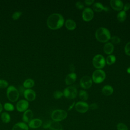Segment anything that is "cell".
<instances>
[{"label":"cell","mask_w":130,"mask_h":130,"mask_svg":"<svg viewBox=\"0 0 130 130\" xmlns=\"http://www.w3.org/2000/svg\"><path fill=\"white\" fill-rule=\"evenodd\" d=\"M33 112L30 109H27L26 111L23 112L22 119L24 123H28L31 119H33Z\"/></svg>","instance_id":"15"},{"label":"cell","mask_w":130,"mask_h":130,"mask_svg":"<svg viewBox=\"0 0 130 130\" xmlns=\"http://www.w3.org/2000/svg\"><path fill=\"white\" fill-rule=\"evenodd\" d=\"M23 96L28 102H31L35 100L36 94L35 91L31 89H26L23 91Z\"/></svg>","instance_id":"12"},{"label":"cell","mask_w":130,"mask_h":130,"mask_svg":"<svg viewBox=\"0 0 130 130\" xmlns=\"http://www.w3.org/2000/svg\"><path fill=\"white\" fill-rule=\"evenodd\" d=\"M22 15V12H20V11H16V12H15L13 15H12V19L14 20H17L18 19L20 16H21Z\"/></svg>","instance_id":"31"},{"label":"cell","mask_w":130,"mask_h":130,"mask_svg":"<svg viewBox=\"0 0 130 130\" xmlns=\"http://www.w3.org/2000/svg\"><path fill=\"white\" fill-rule=\"evenodd\" d=\"M127 72L129 74H130V67H129V68L127 69Z\"/></svg>","instance_id":"41"},{"label":"cell","mask_w":130,"mask_h":130,"mask_svg":"<svg viewBox=\"0 0 130 130\" xmlns=\"http://www.w3.org/2000/svg\"><path fill=\"white\" fill-rule=\"evenodd\" d=\"M64 96L69 99H74L77 95V89L73 86H69L67 87L63 91Z\"/></svg>","instance_id":"7"},{"label":"cell","mask_w":130,"mask_h":130,"mask_svg":"<svg viewBox=\"0 0 130 130\" xmlns=\"http://www.w3.org/2000/svg\"><path fill=\"white\" fill-rule=\"evenodd\" d=\"M12 130H28V126L24 122H19L13 125Z\"/></svg>","instance_id":"17"},{"label":"cell","mask_w":130,"mask_h":130,"mask_svg":"<svg viewBox=\"0 0 130 130\" xmlns=\"http://www.w3.org/2000/svg\"><path fill=\"white\" fill-rule=\"evenodd\" d=\"M98 108V105L96 103H92L89 105V109H90L91 110H96Z\"/></svg>","instance_id":"36"},{"label":"cell","mask_w":130,"mask_h":130,"mask_svg":"<svg viewBox=\"0 0 130 130\" xmlns=\"http://www.w3.org/2000/svg\"><path fill=\"white\" fill-rule=\"evenodd\" d=\"M123 11H124L125 12L128 11L129 9H130V3H126L124 6H123Z\"/></svg>","instance_id":"37"},{"label":"cell","mask_w":130,"mask_h":130,"mask_svg":"<svg viewBox=\"0 0 130 130\" xmlns=\"http://www.w3.org/2000/svg\"><path fill=\"white\" fill-rule=\"evenodd\" d=\"M35 85L34 81L31 79H27L23 83V86L26 89H31Z\"/></svg>","instance_id":"24"},{"label":"cell","mask_w":130,"mask_h":130,"mask_svg":"<svg viewBox=\"0 0 130 130\" xmlns=\"http://www.w3.org/2000/svg\"><path fill=\"white\" fill-rule=\"evenodd\" d=\"M80 84L83 88L88 89L92 84V80L90 77L88 76H84L81 79Z\"/></svg>","instance_id":"11"},{"label":"cell","mask_w":130,"mask_h":130,"mask_svg":"<svg viewBox=\"0 0 130 130\" xmlns=\"http://www.w3.org/2000/svg\"><path fill=\"white\" fill-rule=\"evenodd\" d=\"M94 13L93 10L90 8H85L82 13V17L84 21H89L93 17Z\"/></svg>","instance_id":"10"},{"label":"cell","mask_w":130,"mask_h":130,"mask_svg":"<svg viewBox=\"0 0 130 130\" xmlns=\"http://www.w3.org/2000/svg\"><path fill=\"white\" fill-rule=\"evenodd\" d=\"M114 46L111 43H107L105 44L103 47L104 52L107 54H111L114 51Z\"/></svg>","instance_id":"20"},{"label":"cell","mask_w":130,"mask_h":130,"mask_svg":"<svg viewBox=\"0 0 130 130\" xmlns=\"http://www.w3.org/2000/svg\"><path fill=\"white\" fill-rule=\"evenodd\" d=\"M64 22L63 17L58 13H54L50 15L47 20V26L52 30H56L60 28L63 26Z\"/></svg>","instance_id":"1"},{"label":"cell","mask_w":130,"mask_h":130,"mask_svg":"<svg viewBox=\"0 0 130 130\" xmlns=\"http://www.w3.org/2000/svg\"><path fill=\"white\" fill-rule=\"evenodd\" d=\"M77 79V75L75 73H71L67 75L65 79V83L67 85H69L74 83Z\"/></svg>","instance_id":"16"},{"label":"cell","mask_w":130,"mask_h":130,"mask_svg":"<svg viewBox=\"0 0 130 130\" xmlns=\"http://www.w3.org/2000/svg\"><path fill=\"white\" fill-rule=\"evenodd\" d=\"M4 109L8 112H12L15 110L14 105L10 103H6L3 106Z\"/></svg>","instance_id":"27"},{"label":"cell","mask_w":130,"mask_h":130,"mask_svg":"<svg viewBox=\"0 0 130 130\" xmlns=\"http://www.w3.org/2000/svg\"><path fill=\"white\" fill-rule=\"evenodd\" d=\"M76 110L80 113H85L89 110V105L83 101H79L75 105Z\"/></svg>","instance_id":"8"},{"label":"cell","mask_w":130,"mask_h":130,"mask_svg":"<svg viewBox=\"0 0 130 130\" xmlns=\"http://www.w3.org/2000/svg\"><path fill=\"white\" fill-rule=\"evenodd\" d=\"M6 94L8 100L12 102H16L19 96V92L17 89L13 85H10L7 87Z\"/></svg>","instance_id":"3"},{"label":"cell","mask_w":130,"mask_h":130,"mask_svg":"<svg viewBox=\"0 0 130 130\" xmlns=\"http://www.w3.org/2000/svg\"><path fill=\"white\" fill-rule=\"evenodd\" d=\"M94 1L93 0H85L84 1V3L87 5H90L94 3Z\"/></svg>","instance_id":"38"},{"label":"cell","mask_w":130,"mask_h":130,"mask_svg":"<svg viewBox=\"0 0 130 130\" xmlns=\"http://www.w3.org/2000/svg\"><path fill=\"white\" fill-rule=\"evenodd\" d=\"M65 26L68 29L73 30L76 28V23L73 20L69 19H67L65 22Z\"/></svg>","instance_id":"22"},{"label":"cell","mask_w":130,"mask_h":130,"mask_svg":"<svg viewBox=\"0 0 130 130\" xmlns=\"http://www.w3.org/2000/svg\"><path fill=\"white\" fill-rule=\"evenodd\" d=\"M68 116L67 112L62 109H56L54 110L51 114V118L52 121L60 122L65 119Z\"/></svg>","instance_id":"4"},{"label":"cell","mask_w":130,"mask_h":130,"mask_svg":"<svg viewBox=\"0 0 130 130\" xmlns=\"http://www.w3.org/2000/svg\"><path fill=\"white\" fill-rule=\"evenodd\" d=\"M110 3L112 8L115 10L120 11L123 8V4L121 1L111 0L110 1Z\"/></svg>","instance_id":"14"},{"label":"cell","mask_w":130,"mask_h":130,"mask_svg":"<svg viewBox=\"0 0 130 130\" xmlns=\"http://www.w3.org/2000/svg\"><path fill=\"white\" fill-rule=\"evenodd\" d=\"M117 20L119 22H123L126 18V13L124 11H121L119 12L117 15Z\"/></svg>","instance_id":"25"},{"label":"cell","mask_w":130,"mask_h":130,"mask_svg":"<svg viewBox=\"0 0 130 130\" xmlns=\"http://www.w3.org/2000/svg\"><path fill=\"white\" fill-rule=\"evenodd\" d=\"M116 61V57L114 55H109V56H107L106 60V62L108 64V65H112L113 63H115Z\"/></svg>","instance_id":"28"},{"label":"cell","mask_w":130,"mask_h":130,"mask_svg":"<svg viewBox=\"0 0 130 130\" xmlns=\"http://www.w3.org/2000/svg\"><path fill=\"white\" fill-rule=\"evenodd\" d=\"M124 51L126 55L130 56V42L126 44L124 47Z\"/></svg>","instance_id":"34"},{"label":"cell","mask_w":130,"mask_h":130,"mask_svg":"<svg viewBox=\"0 0 130 130\" xmlns=\"http://www.w3.org/2000/svg\"><path fill=\"white\" fill-rule=\"evenodd\" d=\"M49 130H63V127L59 122L51 121L49 122Z\"/></svg>","instance_id":"18"},{"label":"cell","mask_w":130,"mask_h":130,"mask_svg":"<svg viewBox=\"0 0 130 130\" xmlns=\"http://www.w3.org/2000/svg\"><path fill=\"white\" fill-rule=\"evenodd\" d=\"M29 107V103L26 100H21L19 101L16 105V108L19 112H24L26 111Z\"/></svg>","instance_id":"9"},{"label":"cell","mask_w":130,"mask_h":130,"mask_svg":"<svg viewBox=\"0 0 130 130\" xmlns=\"http://www.w3.org/2000/svg\"><path fill=\"white\" fill-rule=\"evenodd\" d=\"M63 95V93L62 92L60 91H55V92H54L53 93V97L55 99H60Z\"/></svg>","instance_id":"30"},{"label":"cell","mask_w":130,"mask_h":130,"mask_svg":"<svg viewBox=\"0 0 130 130\" xmlns=\"http://www.w3.org/2000/svg\"><path fill=\"white\" fill-rule=\"evenodd\" d=\"M70 71H72L73 73V72L74 71V70H75V67H74V66L73 64H71V65L70 66Z\"/></svg>","instance_id":"39"},{"label":"cell","mask_w":130,"mask_h":130,"mask_svg":"<svg viewBox=\"0 0 130 130\" xmlns=\"http://www.w3.org/2000/svg\"><path fill=\"white\" fill-rule=\"evenodd\" d=\"M110 39L111 40L112 44H118L120 42V39L118 37H117V36H114L111 37Z\"/></svg>","instance_id":"32"},{"label":"cell","mask_w":130,"mask_h":130,"mask_svg":"<svg viewBox=\"0 0 130 130\" xmlns=\"http://www.w3.org/2000/svg\"><path fill=\"white\" fill-rule=\"evenodd\" d=\"M92 63L95 68L100 69L105 67L106 64V60L102 55L97 54L93 58Z\"/></svg>","instance_id":"6"},{"label":"cell","mask_w":130,"mask_h":130,"mask_svg":"<svg viewBox=\"0 0 130 130\" xmlns=\"http://www.w3.org/2000/svg\"><path fill=\"white\" fill-rule=\"evenodd\" d=\"M106 78L105 72L101 69H98L94 71L92 75V80L95 83H100L102 82Z\"/></svg>","instance_id":"5"},{"label":"cell","mask_w":130,"mask_h":130,"mask_svg":"<svg viewBox=\"0 0 130 130\" xmlns=\"http://www.w3.org/2000/svg\"><path fill=\"white\" fill-rule=\"evenodd\" d=\"M8 87V82L3 79H0V88H5Z\"/></svg>","instance_id":"33"},{"label":"cell","mask_w":130,"mask_h":130,"mask_svg":"<svg viewBox=\"0 0 130 130\" xmlns=\"http://www.w3.org/2000/svg\"><path fill=\"white\" fill-rule=\"evenodd\" d=\"M113 88L110 85H105L102 89V93L104 95L106 96H109L112 94L113 92Z\"/></svg>","instance_id":"21"},{"label":"cell","mask_w":130,"mask_h":130,"mask_svg":"<svg viewBox=\"0 0 130 130\" xmlns=\"http://www.w3.org/2000/svg\"><path fill=\"white\" fill-rule=\"evenodd\" d=\"M3 106H2V104L0 103V113L2 112V110H3Z\"/></svg>","instance_id":"40"},{"label":"cell","mask_w":130,"mask_h":130,"mask_svg":"<svg viewBox=\"0 0 130 130\" xmlns=\"http://www.w3.org/2000/svg\"><path fill=\"white\" fill-rule=\"evenodd\" d=\"M92 7H93V9L94 10V11H95L96 12H100L103 10H104L105 11H107L109 10L108 8H107L106 7H104L101 3H99V2L95 3L93 5Z\"/></svg>","instance_id":"19"},{"label":"cell","mask_w":130,"mask_h":130,"mask_svg":"<svg viewBox=\"0 0 130 130\" xmlns=\"http://www.w3.org/2000/svg\"><path fill=\"white\" fill-rule=\"evenodd\" d=\"M79 96L80 99L82 101H85L87 100L88 98V93L83 90H81L79 91Z\"/></svg>","instance_id":"26"},{"label":"cell","mask_w":130,"mask_h":130,"mask_svg":"<svg viewBox=\"0 0 130 130\" xmlns=\"http://www.w3.org/2000/svg\"><path fill=\"white\" fill-rule=\"evenodd\" d=\"M117 130H128L127 126L123 122H119L116 125Z\"/></svg>","instance_id":"29"},{"label":"cell","mask_w":130,"mask_h":130,"mask_svg":"<svg viewBox=\"0 0 130 130\" xmlns=\"http://www.w3.org/2000/svg\"><path fill=\"white\" fill-rule=\"evenodd\" d=\"M42 123V121L40 119L33 118L28 123V127L32 129L38 128L41 126Z\"/></svg>","instance_id":"13"},{"label":"cell","mask_w":130,"mask_h":130,"mask_svg":"<svg viewBox=\"0 0 130 130\" xmlns=\"http://www.w3.org/2000/svg\"><path fill=\"white\" fill-rule=\"evenodd\" d=\"M75 6H76V8L78 9H82L84 8L83 3L81 2H80V1H78V2H76V4H75Z\"/></svg>","instance_id":"35"},{"label":"cell","mask_w":130,"mask_h":130,"mask_svg":"<svg viewBox=\"0 0 130 130\" xmlns=\"http://www.w3.org/2000/svg\"><path fill=\"white\" fill-rule=\"evenodd\" d=\"M1 119L4 123H8L11 121L10 115L7 112H3L1 115Z\"/></svg>","instance_id":"23"},{"label":"cell","mask_w":130,"mask_h":130,"mask_svg":"<svg viewBox=\"0 0 130 130\" xmlns=\"http://www.w3.org/2000/svg\"><path fill=\"white\" fill-rule=\"evenodd\" d=\"M95 38L97 40L102 43H106L111 39L109 30L105 27H100L95 32Z\"/></svg>","instance_id":"2"}]
</instances>
